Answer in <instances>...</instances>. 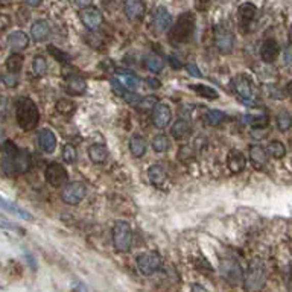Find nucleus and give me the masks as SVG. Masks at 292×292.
<instances>
[{
  "label": "nucleus",
  "mask_w": 292,
  "mask_h": 292,
  "mask_svg": "<svg viewBox=\"0 0 292 292\" xmlns=\"http://www.w3.org/2000/svg\"><path fill=\"white\" fill-rule=\"evenodd\" d=\"M76 157H78V152H76V148L70 143H67L64 148H62V160L69 165L75 163L76 162Z\"/></svg>",
  "instance_id": "nucleus-40"
},
{
  "label": "nucleus",
  "mask_w": 292,
  "mask_h": 292,
  "mask_svg": "<svg viewBox=\"0 0 292 292\" xmlns=\"http://www.w3.org/2000/svg\"><path fill=\"white\" fill-rule=\"evenodd\" d=\"M243 122L251 125V126H254V128H263V126L268 125L269 117L266 116V115H257V116L246 115V116H243Z\"/></svg>",
  "instance_id": "nucleus-34"
},
{
  "label": "nucleus",
  "mask_w": 292,
  "mask_h": 292,
  "mask_svg": "<svg viewBox=\"0 0 292 292\" xmlns=\"http://www.w3.org/2000/svg\"><path fill=\"white\" fill-rule=\"evenodd\" d=\"M31 166H32L31 154L26 149H18L15 160H14V171L17 174H25L31 169Z\"/></svg>",
  "instance_id": "nucleus-20"
},
{
  "label": "nucleus",
  "mask_w": 292,
  "mask_h": 292,
  "mask_svg": "<svg viewBox=\"0 0 292 292\" xmlns=\"http://www.w3.org/2000/svg\"><path fill=\"white\" fill-rule=\"evenodd\" d=\"M0 2H9V0H0Z\"/></svg>",
  "instance_id": "nucleus-56"
},
{
  "label": "nucleus",
  "mask_w": 292,
  "mask_h": 292,
  "mask_svg": "<svg viewBox=\"0 0 292 292\" xmlns=\"http://www.w3.org/2000/svg\"><path fill=\"white\" fill-rule=\"evenodd\" d=\"M279 57V44L276 40H266L260 48V58L271 64Z\"/></svg>",
  "instance_id": "nucleus-21"
},
{
  "label": "nucleus",
  "mask_w": 292,
  "mask_h": 292,
  "mask_svg": "<svg viewBox=\"0 0 292 292\" xmlns=\"http://www.w3.org/2000/svg\"><path fill=\"white\" fill-rule=\"evenodd\" d=\"M38 145H40L43 152L52 154L57 149V136L54 134V131L48 129V128L41 129L38 132Z\"/></svg>",
  "instance_id": "nucleus-15"
},
{
  "label": "nucleus",
  "mask_w": 292,
  "mask_h": 292,
  "mask_svg": "<svg viewBox=\"0 0 292 292\" xmlns=\"http://www.w3.org/2000/svg\"><path fill=\"white\" fill-rule=\"evenodd\" d=\"M146 149H148V142H146L145 137H142V136L131 137V140H129V151H131V154L136 159H142L146 154Z\"/></svg>",
  "instance_id": "nucleus-23"
},
{
  "label": "nucleus",
  "mask_w": 292,
  "mask_h": 292,
  "mask_svg": "<svg viewBox=\"0 0 292 292\" xmlns=\"http://www.w3.org/2000/svg\"><path fill=\"white\" fill-rule=\"evenodd\" d=\"M195 14L187 11L184 14H181L175 21V25L171 26L169 31V40L174 43H187L193 34H195Z\"/></svg>",
  "instance_id": "nucleus-3"
},
{
  "label": "nucleus",
  "mask_w": 292,
  "mask_h": 292,
  "mask_svg": "<svg viewBox=\"0 0 292 292\" xmlns=\"http://www.w3.org/2000/svg\"><path fill=\"white\" fill-rule=\"evenodd\" d=\"M171 146V140L166 134H159L152 139V149L159 154L166 152Z\"/></svg>",
  "instance_id": "nucleus-32"
},
{
  "label": "nucleus",
  "mask_w": 292,
  "mask_h": 292,
  "mask_svg": "<svg viewBox=\"0 0 292 292\" xmlns=\"http://www.w3.org/2000/svg\"><path fill=\"white\" fill-rule=\"evenodd\" d=\"M266 151L273 159H277V160H280L286 155V148L280 140H271L266 146Z\"/></svg>",
  "instance_id": "nucleus-31"
},
{
  "label": "nucleus",
  "mask_w": 292,
  "mask_h": 292,
  "mask_svg": "<svg viewBox=\"0 0 292 292\" xmlns=\"http://www.w3.org/2000/svg\"><path fill=\"white\" fill-rule=\"evenodd\" d=\"M81 21L82 25L88 29V31H98L99 26L102 25V12L98 8L88 6V8H82V11L79 12Z\"/></svg>",
  "instance_id": "nucleus-10"
},
{
  "label": "nucleus",
  "mask_w": 292,
  "mask_h": 292,
  "mask_svg": "<svg viewBox=\"0 0 292 292\" xmlns=\"http://www.w3.org/2000/svg\"><path fill=\"white\" fill-rule=\"evenodd\" d=\"M190 292H209V289H206L203 285H198V283H195V285H192V288H190Z\"/></svg>",
  "instance_id": "nucleus-51"
},
{
  "label": "nucleus",
  "mask_w": 292,
  "mask_h": 292,
  "mask_svg": "<svg viewBox=\"0 0 292 292\" xmlns=\"http://www.w3.org/2000/svg\"><path fill=\"white\" fill-rule=\"evenodd\" d=\"M268 274L266 266L260 259H254L250 262L245 276H243V289L246 292L262 291L266 285Z\"/></svg>",
  "instance_id": "nucleus-2"
},
{
  "label": "nucleus",
  "mask_w": 292,
  "mask_h": 292,
  "mask_svg": "<svg viewBox=\"0 0 292 292\" xmlns=\"http://www.w3.org/2000/svg\"><path fill=\"white\" fill-rule=\"evenodd\" d=\"M189 88H190L192 92H195L198 96L204 98V99L215 101V99L219 98V93H218L215 88H212L210 85H206V84H190Z\"/></svg>",
  "instance_id": "nucleus-27"
},
{
  "label": "nucleus",
  "mask_w": 292,
  "mask_h": 292,
  "mask_svg": "<svg viewBox=\"0 0 292 292\" xmlns=\"http://www.w3.org/2000/svg\"><path fill=\"white\" fill-rule=\"evenodd\" d=\"M148 178H149V181H151L152 184L160 186V184H163V183L166 181V171H165V168L160 166V165H152V166H149V169H148Z\"/></svg>",
  "instance_id": "nucleus-30"
},
{
  "label": "nucleus",
  "mask_w": 292,
  "mask_h": 292,
  "mask_svg": "<svg viewBox=\"0 0 292 292\" xmlns=\"http://www.w3.org/2000/svg\"><path fill=\"white\" fill-rule=\"evenodd\" d=\"M212 2H213V0H196V9H199V11H206V9L210 6Z\"/></svg>",
  "instance_id": "nucleus-48"
},
{
  "label": "nucleus",
  "mask_w": 292,
  "mask_h": 292,
  "mask_svg": "<svg viewBox=\"0 0 292 292\" xmlns=\"http://www.w3.org/2000/svg\"><path fill=\"white\" fill-rule=\"evenodd\" d=\"M48 49H49V52H51V54H52V55L57 58V61H59V62H65V61H69V55H65L64 52H61V49H57V48H55V46H52V44H51Z\"/></svg>",
  "instance_id": "nucleus-44"
},
{
  "label": "nucleus",
  "mask_w": 292,
  "mask_h": 292,
  "mask_svg": "<svg viewBox=\"0 0 292 292\" xmlns=\"http://www.w3.org/2000/svg\"><path fill=\"white\" fill-rule=\"evenodd\" d=\"M75 108H76V105H75V102L70 101V99H61V101L57 102V110H58V113L64 115V116L73 115V113H75Z\"/></svg>",
  "instance_id": "nucleus-38"
},
{
  "label": "nucleus",
  "mask_w": 292,
  "mask_h": 292,
  "mask_svg": "<svg viewBox=\"0 0 292 292\" xmlns=\"http://www.w3.org/2000/svg\"><path fill=\"white\" fill-rule=\"evenodd\" d=\"M146 67H148V70H151V72H154V73H159V72L163 70L165 62L162 61V58H159V57H149V58L146 59Z\"/></svg>",
  "instance_id": "nucleus-41"
},
{
  "label": "nucleus",
  "mask_w": 292,
  "mask_h": 292,
  "mask_svg": "<svg viewBox=\"0 0 292 292\" xmlns=\"http://www.w3.org/2000/svg\"><path fill=\"white\" fill-rule=\"evenodd\" d=\"M23 61H25V58L20 54H12L6 59V67H8L9 72L18 73L21 70V67H23Z\"/></svg>",
  "instance_id": "nucleus-35"
},
{
  "label": "nucleus",
  "mask_w": 292,
  "mask_h": 292,
  "mask_svg": "<svg viewBox=\"0 0 292 292\" xmlns=\"http://www.w3.org/2000/svg\"><path fill=\"white\" fill-rule=\"evenodd\" d=\"M190 131H192V125H190V122L187 119H178L175 123L172 125V128H171V134L175 139L187 137L190 134Z\"/></svg>",
  "instance_id": "nucleus-28"
},
{
  "label": "nucleus",
  "mask_w": 292,
  "mask_h": 292,
  "mask_svg": "<svg viewBox=\"0 0 292 292\" xmlns=\"http://www.w3.org/2000/svg\"><path fill=\"white\" fill-rule=\"evenodd\" d=\"M0 152H2V162H0V166H2V171L6 174V175H12L15 174L14 171V160H15V155L18 152V148L14 142L11 140H6L2 146H0Z\"/></svg>",
  "instance_id": "nucleus-8"
},
{
  "label": "nucleus",
  "mask_w": 292,
  "mask_h": 292,
  "mask_svg": "<svg viewBox=\"0 0 292 292\" xmlns=\"http://www.w3.org/2000/svg\"><path fill=\"white\" fill-rule=\"evenodd\" d=\"M44 176H46V181L52 187H61L69 183V174H67L65 168L59 163H51L46 168Z\"/></svg>",
  "instance_id": "nucleus-9"
},
{
  "label": "nucleus",
  "mask_w": 292,
  "mask_h": 292,
  "mask_svg": "<svg viewBox=\"0 0 292 292\" xmlns=\"http://www.w3.org/2000/svg\"><path fill=\"white\" fill-rule=\"evenodd\" d=\"M75 2H76V5L81 6V8H88V6H92V3H93V0H75Z\"/></svg>",
  "instance_id": "nucleus-52"
},
{
  "label": "nucleus",
  "mask_w": 292,
  "mask_h": 292,
  "mask_svg": "<svg viewBox=\"0 0 292 292\" xmlns=\"http://www.w3.org/2000/svg\"><path fill=\"white\" fill-rule=\"evenodd\" d=\"M227 166H229V169H230L232 172L239 174V172H242V171L245 169V166H246V159H245V155H243L240 151L233 149V151L229 154Z\"/></svg>",
  "instance_id": "nucleus-22"
},
{
  "label": "nucleus",
  "mask_w": 292,
  "mask_h": 292,
  "mask_svg": "<svg viewBox=\"0 0 292 292\" xmlns=\"http://www.w3.org/2000/svg\"><path fill=\"white\" fill-rule=\"evenodd\" d=\"M117 76H119L120 84H122L125 88L131 90V92H134V90L140 85V79H139V78H137L132 72L119 70V72H117Z\"/></svg>",
  "instance_id": "nucleus-26"
},
{
  "label": "nucleus",
  "mask_w": 292,
  "mask_h": 292,
  "mask_svg": "<svg viewBox=\"0 0 292 292\" xmlns=\"http://www.w3.org/2000/svg\"><path fill=\"white\" fill-rule=\"evenodd\" d=\"M25 259H26V262H28L29 268H31L32 271H35V269H37V260H35L34 254H32V253H26V254H25Z\"/></svg>",
  "instance_id": "nucleus-46"
},
{
  "label": "nucleus",
  "mask_w": 292,
  "mask_h": 292,
  "mask_svg": "<svg viewBox=\"0 0 292 292\" xmlns=\"http://www.w3.org/2000/svg\"><path fill=\"white\" fill-rule=\"evenodd\" d=\"M233 85L236 93L243 99V101H251L253 99V87H251V82L248 81L246 76L243 75H239L233 79Z\"/></svg>",
  "instance_id": "nucleus-17"
},
{
  "label": "nucleus",
  "mask_w": 292,
  "mask_h": 292,
  "mask_svg": "<svg viewBox=\"0 0 292 292\" xmlns=\"http://www.w3.org/2000/svg\"><path fill=\"white\" fill-rule=\"evenodd\" d=\"M32 70H34V73H35L37 76H43V75H46V72H48V61H46V58L41 57V55L34 57V61H32Z\"/></svg>",
  "instance_id": "nucleus-37"
},
{
  "label": "nucleus",
  "mask_w": 292,
  "mask_h": 292,
  "mask_svg": "<svg viewBox=\"0 0 292 292\" xmlns=\"http://www.w3.org/2000/svg\"><path fill=\"white\" fill-rule=\"evenodd\" d=\"M291 40H292V26H291Z\"/></svg>",
  "instance_id": "nucleus-55"
},
{
  "label": "nucleus",
  "mask_w": 292,
  "mask_h": 292,
  "mask_svg": "<svg viewBox=\"0 0 292 292\" xmlns=\"http://www.w3.org/2000/svg\"><path fill=\"white\" fill-rule=\"evenodd\" d=\"M171 120H172V111H171V107L168 104H163V102H159L154 110H152V122H154V126L159 128V129H165L171 125Z\"/></svg>",
  "instance_id": "nucleus-11"
},
{
  "label": "nucleus",
  "mask_w": 292,
  "mask_h": 292,
  "mask_svg": "<svg viewBox=\"0 0 292 292\" xmlns=\"http://www.w3.org/2000/svg\"><path fill=\"white\" fill-rule=\"evenodd\" d=\"M0 136H2V128H0Z\"/></svg>",
  "instance_id": "nucleus-57"
},
{
  "label": "nucleus",
  "mask_w": 292,
  "mask_h": 292,
  "mask_svg": "<svg viewBox=\"0 0 292 292\" xmlns=\"http://www.w3.org/2000/svg\"><path fill=\"white\" fill-rule=\"evenodd\" d=\"M186 70L189 72V75H192V76H195V78H201V76H203L201 72H199V69H198L193 62L187 64V65H186Z\"/></svg>",
  "instance_id": "nucleus-45"
},
{
  "label": "nucleus",
  "mask_w": 292,
  "mask_h": 292,
  "mask_svg": "<svg viewBox=\"0 0 292 292\" xmlns=\"http://www.w3.org/2000/svg\"><path fill=\"white\" fill-rule=\"evenodd\" d=\"M146 82H148L152 88H160V87H162V82H160L159 79H155V78H148Z\"/></svg>",
  "instance_id": "nucleus-50"
},
{
  "label": "nucleus",
  "mask_w": 292,
  "mask_h": 292,
  "mask_svg": "<svg viewBox=\"0 0 292 292\" xmlns=\"http://www.w3.org/2000/svg\"><path fill=\"white\" fill-rule=\"evenodd\" d=\"M14 107H15V120L23 131H32L37 128L40 120V111L37 104L31 98L20 96L15 101Z\"/></svg>",
  "instance_id": "nucleus-1"
},
{
  "label": "nucleus",
  "mask_w": 292,
  "mask_h": 292,
  "mask_svg": "<svg viewBox=\"0 0 292 292\" xmlns=\"http://www.w3.org/2000/svg\"><path fill=\"white\" fill-rule=\"evenodd\" d=\"M219 274L232 285L243 282V269L234 259H224L219 263Z\"/></svg>",
  "instance_id": "nucleus-6"
},
{
  "label": "nucleus",
  "mask_w": 292,
  "mask_h": 292,
  "mask_svg": "<svg viewBox=\"0 0 292 292\" xmlns=\"http://www.w3.org/2000/svg\"><path fill=\"white\" fill-rule=\"evenodd\" d=\"M87 88V84L84 81L82 76L79 75H72L67 78V82H65V90L69 95H73V96H79L85 92Z\"/></svg>",
  "instance_id": "nucleus-19"
},
{
  "label": "nucleus",
  "mask_w": 292,
  "mask_h": 292,
  "mask_svg": "<svg viewBox=\"0 0 292 292\" xmlns=\"http://www.w3.org/2000/svg\"><path fill=\"white\" fill-rule=\"evenodd\" d=\"M49 25L46 20H37L31 28V35L35 41H44L49 37Z\"/></svg>",
  "instance_id": "nucleus-25"
},
{
  "label": "nucleus",
  "mask_w": 292,
  "mask_h": 292,
  "mask_svg": "<svg viewBox=\"0 0 292 292\" xmlns=\"http://www.w3.org/2000/svg\"><path fill=\"white\" fill-rule=\"evenodd\" d=\"M226 119H227V115H226L222 110H210V111H207V115H206V123L215 126V125L222 123Z\"/></svg>",
  "instance_id": "nucleus-36"
},
{
  "label": "nucleus",
  "mask_w": 292,
  "mask_h": 292,
  "mask_svg": "<svg viewBox=\"0 0 292 292\" xmlns=\"http://www.w3.org/2000/svg\"><path fill=\"white\" fill-rule=\"evenodd\" d=\"M85 195H87V187H85V184L76 181V183H69V184H65L64 190L61 192V199H62L65 204H69V206H76V204H79V203L85 198Z\"/></svg>",
  "instance_id": "nucleus-7"
},
{
  "label": "nucleus",
  "mask_w": 292,
  "mask_h": 292,
  "mask_svg": "<svg viewBox=\"0 0 292 292\" xmlns=\"http://www.w3.org/2000/svg\"><path fill=\"white\" fill-rule=\"evenodd\" d=\"M88 159L96 163V165H101L104 162H107L108 159V149L107 146L101 145V143H95L88 148Z\"/></svg>",
  "instance_id": "nucleus-24"
},
{
  "label": "nucleus",
  "mask_w": 292,
  "mask_h": 292,
  "mask_svg": "<svg viewBox=\"0 0 292 292\" xmlns=\"http://www.w3.org/2000/svg\"><path fill=\"white\" fill-rule=\"evenodd\" d=\"M9 25H11V18L8 17V15H0V32H3L6 28H9Z\"/></svg>",
  "instance_id": "nucleus-47"
},
{
  "label": "nucleus",
  "mask_w": 292,
  "mask_h": 292,
  "mask_svg": "<svg viewBox=\"0 0 292 292\" xmlns=\"http://www.w3.org/2000/svg\"><path fill=\"white\" fill-rule=\"evenodd\" d=\"M215 43L219 52L222 54H229L232 52L234 44V35L226 28H218L216 34H215Z\"/></svg>",
  "instance_id": "nucleus-12"
},
{
  "label": "nucleus",
  "mask_w": 292,
  "mask_h": 292,
  "mask_svg": "<svg viewBox=\"0 0 292 292\" xmlns=\"http://www.w3.org/2000/svg\"><path fill=\"white\" fill-rule=\"evenodd\" d=\"M154 25L159 32L168 31L172 25V17L171 12L165 6H159L154 12Z\"/></svg>",
  "instance_id": "nucleus-16"
},
{
  "label": "nucleus",
  "mask_w": 292,
  "mask_h": 292,
  "mask_svg": "<svg viewBox=\"0 0 292 292\" xmlns=\"http://www.w3.org/2000/svg\"><path fill=\"white\" fill-rule=\"evenodd\" d=\"M113 245L119 253H128L132 246V229L125 221H117L113 227Z\"/></svg>",
  "instance_id": "nucleus-4"
},
{
  "label": "nucleus",
  "mask_w": 292,
  "mask_h": 292,
  "mask_svg": "<svg viewBox=\"0 0 292 292\" xmlns=\"http://www.w3.org/2000/svg\"><path fill=\"white\" fill-rule=\"evenodd\" d=\"M277 126L280 131H288L292 126V117L288 113H280L277 116Z\"/></svg>",
  "instance_id": "nucleus-42"
},
{
  "label": "nucleus",
  "mask_w": 292,
  "mask_h": 292,
  "mask_svg": "<svg viewBox=\"0 0 292 292\" xmlns=\"http://www.w3.org/2000/svg\"><path fill=\"white\" fill-rule=\"evenodd\" d=\"M41 2H43V0H26V3H28L29 6H32V8L40 6V5H41Z\"/></svg>",
  "instance_id": "nucleus-53"
},
{
  "label": "nucleus",
  "mask_w": 292,
  "mask_h": 292,
  "mask_svg": "<svg viewBox=\"0 0 292 292\" xmlns=\"http://www.w3.org/2000/svg\"><path fill=\"white\" fill-rule=\"evenodd\" d=\"M283 59H285V64L292 67V44L285 51V55H283Z\"/></svg>",
  "instance_id": "nucleus-49"
},
{
  "label": "nucleus",
  "mask_w": 292,
  "mask_h": 292,
  "mask_svg": "<svg viewBox=\"0 0 292 292\" xmlns=\"http://www.w3.org/2000/svg\"><path fill=\"white\" fill-rule=\"evenodd\" d=\"M250 159L253 160L254 165L263 166L268 162V151L260 145H253L250 148Z\"/></svg>",
  "instance_id": "nucleus-29"
},
{
  "label": "nucleus",
  "mask_w": 292,
  "mask_h": 292,
  "mask_svg": "<svg viewBox=\"0 0 292 292\" xmlns=\"http://www.w3.org/2000/svg\"><path fill=\"white\" fill-rule=\"evenodd\" d=\"M0 209H2V210H5V212H8V213H12V215L18 216V218H21V219H26V221H34V216H32L28 210H25L23 207L17 206V204H15V203H12V201L5 199L3 196H0Z\"/></svg>",
  "instance_id": "nucleus-18"
},
{
  "label": "nucleus",
  "mask_w": 292,
  "mask_h": 292,
  "mask_svg": "<svg viewBox=\"0 0 292 292\" xmlns=\"http://www.w3.org/2000/svg\"><path fill=\"white\" fill-rule=\"evenodd\" d=\"M123 11H125V15L128 17V20L137 21L145 15L146 6H145L143 0H125Z\"/></svg>",
  "instance_id": "nucleus-13"
},
{
  "label": "nucleus",
  "mask_w": 292,
  "mask_h": 292,
  "mask_svg": "<svg viewBox=\"0 0 292 292\" xmlns=\"http://www.w3.org/2000/svg\"><path fill=\"white\" fill-rule=\"evenodd\" d=\"M2 82H3L8 88H14V87L18 85V75H17V73H12V72L5 73V75L2 76Z\"/></svg>",
  "instance_id": "nucleus-43"
},
{
  "label": "nucleus",
  "mask_w": 292,
  "mask_h": 292,
  "mask_svg": "<svg viewBox=\"0 0 292 292\" xmlns=\"http://www.w3.org/2000/svg\"><path fill=\"white\" fill-rule=\"evenodd\" d=\"M137 269L142 276H152L162 268V256L157 251H146L136 259Z\"/></svg>",
  "instance_id": "nucleus-5"
},
{
  "label": "nucleus",
  "mask_w": 292,
  "mask_h": 292,
  "mask_svg": "<svg viewBox=\"0 0 292 292\" xmlns=\"http://www.w3.org/2000/svg\"><path fill=\"white\" fill-rule=\"evenodd\" d=\"M257 14V8L253 3H243L239 6V15L243 21H253Z\"/></svg>",
  "instance_id": "nucleus-33"
},
{
  "label": "nucleus",
  "mask_w": 292,
  "mask_h": 292,
  "mask_svg": "<svg viewBox=\"0 0 292 292\" xmlns=\"http://www.w3.org/2000/svg\"><path fill=\"white\" fill-rule=\"evenodd\" d=\"M286 93H288V96H291L292 98V79L286 84Z\"/></svg>",
  "instance_id": "nucleus-54"
},
{
  "label": "nucleus",
  "mask_w": 292,
  "mask_h": 292,
  "mask_svg": "<svg viewBox=\"0 0 292 292\" xmlns=\"http://www.w3.org/2000/svg\"><path fill=\"white\" fill-rule=\"evenodd\" d=\"M6 44L11 51L14 52H21L29 46V37L23 31H14L12 34L8 35Z\"/></svg>",
  "instance_id": "nucleus-14"
},
{
  "label": "nucleus",
  "mask_w": 292,
  "mask_h": 292,
  "mask_svg": "<svg viewBox=\"0 0 292 292\" xmlns=\"http://www.w3.org/2000/svg\"><path fill=\"white\" fill-rule=\"evenodd\" d=\"M159 104V101H157V98L155 96H142L140 98V101H139V104L136 105L139 110H142V111H145V110H154V107Z\"/></svg>",
  "instance_id": "nucleus-39"
}]
</instances>
